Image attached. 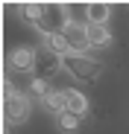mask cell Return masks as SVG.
Masks as SVG:
<instances>
[{
	"instance_id": "cell-1",
	"label": "cell",
	"mask_w": 129,
	"mask_h": 134,
	"mask_svg": "<svg viewBox=\"0 0 129 134\" xmlns=\"http://www.w3.org/2000/svg\"><path fill=\"white\" fill-rule=\"evenodd\" d=\"M62 67H64L73 79H79V82H85V85L97 82L100 73H103V64H100L97 58H91V55H76V53L64 55V58H62Z\"/></svg>"
},
{
	"instance_id": "cell-2",
	"label": "cell",
	"mask_w": 129,
	"mask_h": 134,
	"mask_svg": "<svg viewBox=\"0 0 129 134\" xmlns=\"http://www.w3.org/2000/svg\"><path fill=\"white\" fill-rule=\"evenodd\" d=\"M71 20H68V9L64 6H44V12H41V20H38V32H44V38L47 35H59V32H64V26H68Z\"/></svg>"
},
{
	"instance_id": "cell-3",
	"label": "cell",
	"mask_w": 129,
	"mask_h": 134,
	"mask_svg": "<svg viewBox=\"0 0 129 134\" xmlns=\"http://www.w3.org/2000/svg\"><path fill=\"white\" fill-rule=\"evenodd\" d=\"M29 102H32L29 93H18V96L6 99V102H3V120H6L9 125H21V122H27V120H29V111H32Z\"/></svg>"
},
{
	"instance_id": "cell-4",
	"label": "cell",
	"mask_w": 129,
	"mask_h": 134,
	"mask_svg": "<svg viewBox=\"0 0 129 134\" xmlns=\"http://www.w3.org/2000/svg\"><path fill=\"white\" fill-rule=\"evenodd\" d=\"M35 58H38V50L32 47H18L9 53L6 58V67L12 73H35Z\"/></svg>"
},
{
	"instance_id": "cell-5",
	"label": "cell",
	"mask_w": 129,
	"mask_h": 134,
	"mask_svg": "<svg viewBox=\"0 0 129 134\" xmlns=\"http://www.w3.org/2000/svg\"><path fill=\"white\" fill-rule=\"evenodd\" d=\"M59 70H64V67H62V55L50 53L47 47H41V50H38V58H35V79L50 82Z\"/></svg>"
},
{
	"instance_id": "cell-6",
	"label": "cell",
	"mask_w": 129,
	"mask_h": 134,
	"mask_svg": "<svg viewBox=\"0 0 129 134\" xmlns=\"http://www.w3.org/2000/svg\"><path fill=\"white\" fill-rule=\"evenodd\" d=\"M62 35L68 38V44H71V53H76V55H85V53L91 50V44H88V26L68 24Z\"/></svg>"
},
{
	"instance_id": "cell-7",
	"label": "cell",
	"mask_w": 129,
	"mask_h": 134,
	"mask_svg": "<svg viewBox=\"0 0 129 134\" xmlns=\"http://www.w3.org/2000/svg\"><path fill=\"white\" fill-rule=\"evenodd\" d=\"M64 91V102H68V111L76 117H85V111H88V96H85L79 87H62Z\"/></svg>"
},
{
	"instance_id": "cell-8",
	"label": "cell",
	"mask_w": 129,
	"mask_h": 134,
	"mask_svg": "<svg viewBox=\"0 0 129 134\" xmlns=\"http://www.w3.org/2000/svg\"><path fill=\"white\" fill-rule=\"evenodd\" d=\"M88 44H91V50H106V47H112V32H109V26L88 24Z\"/></svg>"
},
{
	"instance_id": "cell-9",
	"label": "cell",
	"mask_w": 129,
	"mask_h": 134,
	"mask_svg": "<svg viewBox=\"0 0 129 134\" xmlns=\"http://www.w3.org/2000/svg\"><path fill=\"white\" fill-rule=\"evenodd\" d=\"M44 47H47L50 53L62 55V58H64V55H71V44H68V38H64L62 32H59V35H47V38H44Z\"/></svg>"
},
{
	"instance_id": "cell-10",
	"label": "cell",
	"mask_w": 129,
	"mask_h": 134,
	"mask_svg": "<svg viewBox=\"0 0 129 134\" xmlns=\"http://www.w3.org/2000/svg\"><path fill=\"white\" fill-rule=\"evenodd\" d=\"M109 15H112V6H106V3H88V24L106 26Z\"/></svg>"
},
{
	"instance_id": "cell-11",
	"label": "cell",
	"mask_w": 129,
	"mask_h": 134,
	"mask_svg": "<svg viewBox=\"0 0 129 134\" xmlns=\"http://www.w3.org/2000/svg\"><path fill=\"white\" fill-rule=\"evenodd\" d=\"M56 125H59V131H64V134H73V131L82 125V117L71 114V111H64V114L56 117Z\"/></svg>"
},
{
	"instance_id": "cell-12",
	"label": "cell",
	"mask_w": 129,
	"mask_h": 134,
	"mask_svg": "<svg viewBox=\"0 0 129 134\" xmlns=\"http://www.w3.org/2000/svg\"><path fill=\"white\" fill-rule=\"evenodd\" d=\"M44 108L50 111V114H64V111H68V102H64V91H53L47 99H44Z\"/></svg>"
},
{
	"instance_id": "cell-13",
	"label": "cell",
	"mask_w": 129,
	"mask_h": 134,
	"mask_svg": "<svg viewBox=\"0 0 129 134\" xmlns=\"http://www.w3.org/2000/svg\"><path fill=\"white\" fill-rule=\"evenodd\" d=\"M41 12H44V6H38V3H24L21 6V18H24L27 24H32V26H38Z\"/></svg>"
},
{
	"instance_id": "cell-14",
	"label": "cell",
	"mask_w": 129,
	"mask_h": 134,
	"mask_svg": "<svg viewBox=\"0 0 129 134\" xmlns=\"http://www.w3.org/2000/svg\"><path fill=\"white\" fill-rule=\"evenodd\" d=\"M50 93H53V91H50V82H44V79H32V82H29V96H38L41 102H44Z\"/></svg>"
},
{
	"instance_id": "cell-15",
	"label": "cell",
	"mask_w": 129,
	"mask_h": 134,
	"mask_svg": "<svg viewBox=\"0 0 129 134\" xmlns=\"http://www.w3.org/2000/svg\"><path fill=\"white\" fill-rule=\"evenodd\" d=\"M12 96H18V87H15V82H12V79H3V102H6V99H12Z\"/></svg>"
}]
</instances>
